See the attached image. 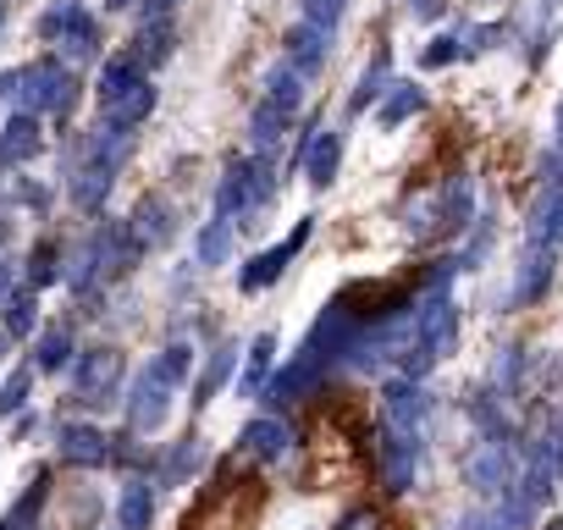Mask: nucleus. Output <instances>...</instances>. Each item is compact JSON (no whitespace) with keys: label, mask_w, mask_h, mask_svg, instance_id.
<instances>
[{"label":"nucleus","mask_w":563,"mask_h":530,"mask_svg":"<svg viewBox=\"0 0 563 530\" xmlns=\"http://www.w3.org/2000/svg\"><path fill=\"white\" fill-rule=\"evenodd\" d=\"M188 365H194V349H188V343H172V349H161V354L133 376V387H128V431H133V437L166 426V415H172V393L183 387Z\"/></svg>","instance_id":"f257e3e1"},{"label":"nucleus","mask_w":563,"mask_h":530,"mask_svg":"<svg viewBox=\"0 0 563 530\" xmlns=\"http://www.w3.org/2000/svg\"><path fill=\"white\" fill-rule=\"evenodd\" d=\"M18 111L29 117H73L78 106V78L62 56H45V62H29L18 67Z\"/></svg>","instance_id":"f03ea898"},{"label":"nucleus","mask_w":563,"mask_h":530,"mask_svg":"<svg viewBox=\"0 0 563 530\" xmlns=\"http://www.w3.org/2000/svg\"><path fill=\"white\" fill-rule=\"evenodd\" d=\"M276 166L271 161H254V155H232L227 166H221V183H216V216L221 221H232V216H249V210H260L271 194H276Z\"/></svg>","instance_id":"7ed1b4c3"},{"label":"nucleus","mask_w":563,"mask_h":530,"mask_svg":"<svg viewBox=\"0 0 563 530\" xmlns=\"http://www.w3.org/2000/svg\"><path fill=\"white\" fill-rule=\"evenodd\" d=\"M40 40L56 45L67 62H95L100 56V23L78 7V0H56L40 12Z\"/></svg>","instance_id":"20e7f679"},{"label":"nucleus","mask_w":563,"mask_h":530,"mask_svg":"<svg viewBox=\"0 0 563 530\" xmlns=\"http://www.w3.org/2000/svg\"><path fill=\"white\" fill-rule=\"evenodd\" d=\"M431 365L437 360H448L453 349H459V305L448 299V272H437V283H431V299L420 305V316H415V338H409Z\"/></svg>","instance_id":"39448f33"},{"label":"nucleus","mask_w":563,"mask_h":530,"mask_svg":"<svg viewBox=\"0 0 563 530\" xmlns=\"http://www.w3.org/2000/svg\"><path fill=\"white\" fill-rule=\"evenodd\" d=\"M122 376H128V354L111 349V343H100V349L78 354V365H73V398L89 404V409H100V404H111L122 393Z\"/></svg>","instance_id":"423d86ee"},{"label":"nucleus","mask_w":563,"mask_h":530,"mask_svg":"<svg viewBox=\"0 0 563 530\" xmlns=\"http://www.w3.org/2000/svg\"><path fill=\"white\" fill-rule=\"evenodd\" d=\"M464 481L475 486V497H486V503H497V497H508L514 492V481H519V459H514V442H475L470 453H464Z\"/></svg>","instance_id":"0eeeda50"},{"label":"nucleus","mask_w":563,"mask_h":530,"mask_svg":"<svg viewBox=\"0 0 563 530\" xmlns=\"http://www.w3.org/2000/svg\"><path fill=\"white\" fill-rule=\"evenodd\" d=\"M420 459H426V437H404V431H382L376 442V470H382V492L404 497L420 481Z\"/></svg>","instance_id":"6e6552de"},{"label":"nucleus","mask_w":563,"mask_h":530,"mask_svg":"<svg viewBox=\"0 0 563 530\" xmlns=\"http://www.w3.org/2000/svg\"><path fill=\"white\" fill-rule=\"evenodd\" d=\"M89 254H95V283H117L144 260V249L128 238V221H111V216L89 232Z\"/></svg>","instance_id":"1a4fd4ad"},{"label":"nucleus","mask_w":563,"mask_h":530,"mask_svg":"<svg viewBox=\"0 0 563 530\" xmlns=\"http://www.w3.org/2000/svg\"><path fill=\"white\" fill-rule=\"evenodd\" d=\"M321 376H327V360L316 354V349H299L288 365H282L260 393H265V404L271 409H288V404H299V398H310L316 387H321Z\"/></svg>","instance_id":"9d476101"},{"label":"nucleus","mask_w":563,"mask_h":530,"mask_svg":"<svg viewBox=\"0 0 563 530\" xmlns=\"http://www.w3.org/2000/svg\"><path fill=\"white\" fill-rule=\"evenodd\" d=\"M382 420H387V431L426 437V420H431V398H426V387L409 382V376L387 382V387H382Z\"/></svg>","instance_id":"9b49d317"},{"label":"nucleus","mask_w":563,"mask_h":530,"mask_svg":"<svg viewBox=\"0 0 563 530\" xmlns=\"http://www.w3.org/2000/svg\"><path fill=\"white\" fill-rule=\"evenodd\" d=\"M56 453H62L67 470H106L111 453H117V437H106V431L89 426V420H67V426L56 431Z\"/></svg>","instance_id":"f8f14e48"},{"label":"nucleus","mask_w":563,"mask_h":530,"mask_svg":"<svg viewBox=\"0 0 563 530\" xmlns=\"http://www.w3.org/2000/svg\"><path fill=\"white\" fill-rule=\"evenodd\" d=\"M305 238H310V216L294 227V238H288V243H276V249L254 254V260L243 265V272H238V288H243V294H260V288H271V283H276V277L294 265V254L305 249Z\"/></svg>","instance_id":"ddd939ff"},{"label":"nucleus","mask_w":563,"mask_h":530,"mask_svg":"<svg viewBox=\"0 0 563 530\" xmlns=\"http://www.w3.org/2000/svg\"><path fill=\"white\" fill-rule=\"evenodd\" d=\"M332 56V34L321 23H294L288 34H282V62H288L299 78H316Z\"/></svg>","instance_id":"4468645a"},{"label":"nucleus","mask_w":563,"mask_h":530,"mask_svg":"<svg viewBox=\"0 0 563 530\" xmlns=\"http://www.w3.org/2000/svg\"><path fill=\"white\" fill-rule=\"evenodd\" d=\"M128 238L150 254V249H166L172 238H177V210L161 199V194H144L139 205H133V216H128Z\"/></svg>","instance_id":"2eb2a0df"},{"label":"nucleus","mask_w":563,"mask_h":530,"mask_svg":"<svg viewBox=\"0 0 563 530\" xmlns=\"http://www.w3.org/2000/svg\"><path fill=\"white\" fill-rule=\"evenodd\" d=\"M547 288H552V249L530 243V249L519 254V265H514L508 310H519V305H536V299H547Z\"/></svg>","instance_id":"dca6fc26"},{"label":"nucleus","mask_w":563,"mask_h":530,"mask_svg":"<svg viewBox=\"0 0 563 530\" xmlns=\"http://www.w3.org/2000/svg\"><path fill=\"white\" fill-rule=\"evenodd\" d=\"M40 150H45V128H40V117L12 111V117H7V128H0V172L29 166Z\"/></svg>","instance_id":"f3484780"},{"label":"nucleus","mask_w":563,"mask_h":530,"mask_svg":"<svg viewBox=\"0 0 563 530\" xmlns=\"http://www.w3.org/2000/svg\"><path fill=\"white\" fill-rule=\"evenodd\" d=\"M288 448H294V431H288V420H276V415H260V420H249L238 431V453L260 459V464H276Z\"/></svg>","instance_id":"a211bd4d"},{"label":"nucleus","mask_w":563,"mask_h":530,"mask_svg":"<svg viewBox=\"0 0 563 530\" xmlns=\"http://www.w3.org/2000/svg\"><path fill=\"white\" fill-rule=\"evenodd\" d=\"M172 51H177V23H172V18H144L128 56H133L139 67H166Z\"/></svg>","instance_id":"6ab92c4d"},{"label":"nucleus","mask_w":563,"mask_h":530,"mask_svg":"<svg viewBox=\"0 0 563 530\" xmlns=\"http://www.w3.org/2000/svg\"><path fill=\"white\" fill-rule=\"evenodd\" d=\"M519 525H530V508H525L514 492L497 497V503H481V508H470V514L453 519V530H519Z\"/></svg>","instance_id":"aec40b11"},{"label":"nucleus","mask_w":563,"mask_h":530,"mask_svg":"<svg viewBox=\"0 0 563 530\" xmlns=\"http://www.w3.org/2000/svg\"><path fill=\"white\" fill-rule=\"evenodd\" d=\"M288 128H294V111H282V106H271V100H260V106H254V117H249V139H254V161H271V155L282 150V139H288Z\"/></svg>","instance_id":"412c9836"},{"label":"nucleus","mask_w":563,"mask_h":530,"mask_svg":"<svg viewBox=\"0 0 563 530\" xmlns=\"http://www.w3.org/2000/svg\"><path fill=\"white\" fill-rule=\"evenodd\" d=\"M150 111H155V84L144 78V84H133L128 95H117L111 106H100V122H111V128L133 133L139 122H150Z\"/></svg>","instance_id":"4be33fe9"},{"label":"nucleus","mask_w":563,"mask_h":530,"mask_svg":"<svg viewBox=\"0 0 563 530\" xmlns=\"http://www.w3.org/2000/svg\"><path fill=\"white\" fill-rule=\"evenodd\" d=\"M464 415L481 426V437H486V442H514V420H508V409H503V398H497V393L475 387V393L464 398Z\"/></svg>","instance_id":"5701e85b"},{"label":"nucleus","mask_w":563,"mask_h":530,"mask_svg":"<svg viewBox=\"0 0 563 530\" xmlns=\"http://www.w3.org/2000/svg\"><path fill=\"white\" fill-rule=\"evenodd\" d=\"M525 453H530V464H536V470H547V475L558 481V475H563V415L536 420V431H530Z\"/></svg>","instance_id":"b1692460"},{"label":"nucleus","mask_w":563,"mask_h":530,"mask_svg":"<svg viewBox=\"0 0 563 530\" xmlns=\"http://www.w3.org/2000/svg\"><path fill=\"white\" fill-rule=\"evenodd\" d=\"M45 503H51V470H40V475L23 486V497H18L7 514H0V530H40Z\"/></svg>","instance_id":"393cba45"},{"label":"nucleus","mask_w":563,"mask_h":530,"mask_svg":"<svg viewBox=\"0 0 563 530\" xmlns=\"http://www.w3.org/2000/svg\"><path fill=\"white\" fill-rule=\"evenodd\" d=\"M117 525H122V530H150V525H155V481L133 475V481L122 486V497H117Z\"/></svg>","instance_id":"a878e982"},{"label":"nucleus","mask_w":563,"mask_h":530,"mask_svg":"<svg viewBox=\"0 0 563 530\" xmlns=\"http://www.w3.org/2000/svg\"><path fill=\"white\" fill-rule=\"evenodd\" d=\"M530 243L541 249L563 243V188H541V199L530 205Z\"/></svg>","instance_id":"bb28decb"},{"label":"nucleus","mask_w":563,"mask_h":530,"mask_svg":"<svg viewBox=\"0 0 563 530\" xmlns=\"http://www.w3.org/2000/svg\"><path fill=\"white\" fill-rule=\"evenodd\" d=\"M232 365H238V343H221V349H210V360H205V371H199V382H194V409H205V404H210V398L227 387Z\"/></svg>","instance_id":"cd10ccee"},{"label":"nucleus","mask_w":563,"mask_h":530,"mask_svg":"<svg viewBox=\"0 0 563 530\" xmlns=\"http://www.w3.org/2000/svg\"><path fill=\"white\" fill-rule=\"evenodd\" d=\"M73 354H78V349H73V327H62V321L34 338V371H67Z\"/></svg>","instance_id":"c85d7f7f"},{"label":"nucleus","mask_w":563,"mask_h":530,"mask_svg":"<svg viewBox=\"0 0 563 530\" xmlns=\"http://www.w3.org/2000/svg\"><path fill=\"white\" fill-rule=\"evenodd\" d=\"M305 155H310V183L327 188V183L338 177V166H343V133H332V128L316 133V144H310Z\"/></svg>","instance_id":"c756f323"},{"label":"nucleus","mask_w":563,"mask_h":530,"mask_svg":"<svg viewBox=\"0 0 563 530\" xmlns=\"http://www.w3.org/2000/svg\"><path fill=\"white\" fill-rule=\"evenodd\" d=\"M133 84H144V67H139L133 56H111V62L100 67V89H95V95H100V106H111V100L128 95Z\"/></svg>","instance_id":"7c9ffc66"},{"label":"nucleus","mask_w":563,"mask_h":530,"mask_svg":"<svg viewBox=\"0 0 563 530\" xmlns=\"http://www.w3.org/2000/svg\"><path fill=\"white\" fill-rule=\"evenodd\" d=\"M420 106H426V89H420V84H404V78H398V84H387V100H382L376 122H382V128H398V122H404V117H415Z\"/></svg>","instance_id":"2f4dec72"},{"label":"nucleus","mask_w":563,"mask_h":530,"mask_svg":"<svg viewBox=\"0 0 563 530\" xmlns=\"http://www.w3.org/2000/svg\"><path fill=\"white\" fill-rule=\"evenodd\" d=\"M0 310H7V343H12V338H34V327H40V294H29V288L18 294V288H12Z\"/></svg>","instance_id":"473e14b6"},{"label":"nucleus","mask_w":563,"mask_h":530,"mask_svg":"<svg viewBox=\"0 0 563 530\" xmlns=\"http://www.w3.org/2000/svg\"><path fill=\"white\" fill-rule=\"evenodd\" d=\"M265 100L282 106V111H299V106H305V78H299L288 62L271 67V73H265Z\"/></svg>","instance_id":"72a5a7b5"},{"label":"nucleus","mask_w":563,"mask_h":530,"mask_svg":"<svg viewBox=\"0 0 563 530\" xmlns=\"http://www.w3.org/2000/svg\"><path fill=\"white\" fill-rule=\"evenodd\" d=\"M51 283H62V249H56L51 238H40V243L29 249V294H40V288H51Z\"/></svg>","instance_id":"f704fd0d"},{"label":"nucleus","mask_w":563,"mask_h":530,"mask_svg":"<svg viewBox=\"0 0 563 530\" xmlns=\"http://www.w3.org/2000/svg\"><path fill=\"white\" fill-rule=\"evenodd\" d=\"M271 354H276V338H271V332H260V338L249 343V365H243V382H238V393H243V398H254V393L265 387V376H271Z\"/></svg>","instance_id":"c9c22d12"},{"label":"nucleus","mask_w":563,"mask_h":530,"mask_svg":"<svg viewBox=\"0 0 563 530\" xmlns=\"http://www.w3.org/2000/svg\"><path fill=\"white\" fill-rule=\"evenodd\" d=\"M199 459H205V442L188 431V437H183V442L166 453V464H161V481H166V486H183V481L199 470Z\"/></svg>","instance_id":"e433bc0d"},{"label":"nucleus","mask_w":563,"mask_h":530,"mask_svg":"<svg viewBox=\"0 0 563 530\" xmlns=\"http://www.w3.org/2000/svg\"><path fill=\"white\" fill-rule=\"evenodd\" d=\"M387 84H393V56L382 51V56L360 73V89H354V100H349V106H354V111H365L371 100H382V95H387Z\"/></svg>","instance_id":"4c0bfd02"},{"label":"nucleus","mask_w":563,"mask_h":530,"mask_svg":"<svg viewBox=\"0 0 563 530\" xmlns=\"http://www.w3.org/2000/svg\"><path fill=\"white\" fill-rule=\"evenodd\" d=\"M519 376H525V349H519V343H503V349H497V360H492L497 398H514V393H519Z\"/></svg>","instance_id":"58836bf2"},{"label":"nucleus","mask_w":563,"mask_h":530,"mask_svg":"<svg viewBox=\"0 0 563 530\" xmlns=\"http://www.w3.org/2000/svg\"><path fill=\"white\" fill-rule=\"evenodd\" d=\"M232 227H238V221H221V216H216V221L199 232V243H194L199 265H221V260L232 254Z\"/></svg>","instance_id":"ea45409f"},{"label":"nucleus","mask_w":563,"mask_h":530,"mask_svg":"<svg viewBox=\"0 0 563 530\" xmlns=\"http://www.w3.org/2000/svg\"><path fill=\"white\" fill-rule=\"evenodd\" d=\"M34 393V365H18L7 382H0V415H23Z\"/></svg>","instance_id":"a19ab883"},{"label":"nucleus","mask_w":563,"mask_h":530,"mask_svg":"<svg viewBox=\"0 0 563 530\" xmlns=\"http://www.w3.org/2000/svg\"><path fill=\"white\" fill-rule=\"evenodd\" d=\"M343 12H349V0H305V23H321L327 34L343 23Z\"/></svg>","instance_id":"79ce46f5"},{"label":"nucleus","mask_w":563,"mask_h":530,"mask_svg":"<svg viewBox=\"0 0 563 530\" xmlns=\"http://www.w3.org/2000/svg\"><path fill=\"white\" fill-rule=\"evenodd\" d=\"M453 56H464V34H442V40H431L420 62H426V67H448Z\"/></svg>","instance_id":"37998d69"},{"label":"nucleus","mask_w":563,"mask_h":530,"mask_svg":"<svg viewBox=\"0 0 563 530\" xmlns=\"http://www.w3.org/2000/svg\"><path fill=\"white\" fill-rule=\"evenodd\" d=\"M12 194H18V205H29V210H40V216L51 210V188H40V183H29V177H18Z\"/></svg>","instance_id":"c03bdc74"},{"label":"nucleus","mask_w":563,"mask_h":530,"mask_svg":"<svg viewBox=\"0 0 563 530\" xmlns=\"http://www.w3.org/2000/svg\"><path fill=\"white\" fill-rule=\"evenodd\" d=\"M409 12H415L420 23H437V18L448 12V0H409Z\"/></svg>","instance_id":"a18cd8bd"},{"label":"nucleus","mask_w":563,"mask_h":530,"mask_svg":"<svg viewBox=\"0 0 563 530\" xmlns=\"http://www.w3.org/2000/svg\"><path fill=\"white\" fill-rule=\"evenodd\" d=\"M343 530H382V519L360 508V514H349V519H343Z\"/></svg>","instance_id":"49530a36"},{"label":"nucleus","mask_w":563,"mask_h":530,"mask_svg":"<svg viewBox=\"0 0 563 530\" xmlns=\"http://www.w3.org/2000/svg\"><path fill=\"white\" fill-rule=\"evenodd\" d=\"M183 0H144V18H172Z\"/></svg>","instance_id":"de8ad7c7"},{"label":"nucleus","mask_w":563,"mask_h":530,"mask_svg":"<svg viewBox=\"0 0 563 530\" xmlns=\"http://www.w3.org/2000/svg\"><path fill=\"white\" fill-rule=\"evenodd\" d=\"M128 7H139V0H106V12H128Z\"/></svg>","instance_id":"09e8293b"},{"label":"nucleus","mask_w":563,"mask_h":530,"mask_svg":"<svg viewBox=\"0 0 563 530\" xmlns=\"http://www.w3.org/2000/svg\"><path fill=\"white\" fill-rule=\"evenodd\" d=\"M552 133H558V150H563V106H558V117H552Z\"/></svg>","instance_id":"8fccbe9b"},{"label":"nucleus","mask_w":563,"mask_h":530,"mask_svg":"<svg viewBox=\"0 0 563 530\" xmlns=\"http://www.w3.org/2000/svg\"><path fill=\"white\" fill-rule=\"evenodd\" d=\"M7 18H12V0H0V29H7Z\"/></svg>","instance_id":"3c124183"},{"label":"nucleus","mask_w":563,"mask_h":530,"mask_svg":"<svg viewBox=\"0 0 563 530\" xmlns=\"http://www.w3.org/2000/svg\"><path fill=\"white\" fill-rule=\"evenodd\" d=\"M547 530H563V514H558V519H547Z\"/></svg>","instance_id":"603ef678"},{"label":"nucleus","mask_w":563,"mask_h":530,"mask_svg":"<svg viewBox=\"0 0 563 530\" xmlns=\"http://www.w3.org/2000/svg\"><path fill=\"white\" fill-rule=\"evenodd\" d=\"M0 360H7V332H0Z\"/></svg>","instance_id":"864d4df0"},{"label":"nucleus","mask_w":563,"mask_h":530,"mask_svg":"<svg viewBox=\"0 0 563 530\" xmlns=\"http://www.w3.org/2000/svg\"><path fill=\"white\" fill-rule=\"evenodd\" d=\"M547 7H558V0H547Z\"/></svg>","instance_id":"5fc2aeb1"}]
</instances>
